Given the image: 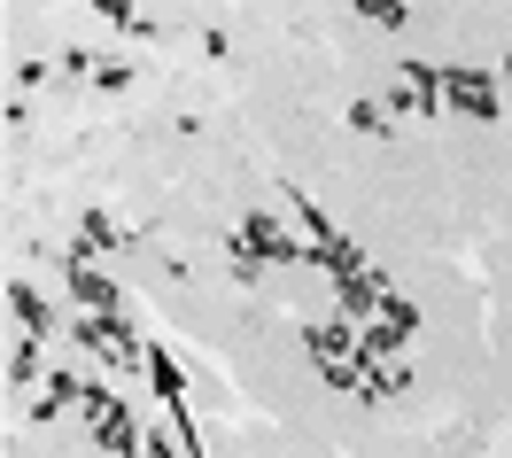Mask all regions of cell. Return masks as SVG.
<instances>
[{"label":"cell","instance_id":"1","mask_svg":"<svg viewBox=\"0 0 512 458\" xmlns=\"http://www.w3.org/2000/svg\"><path fill=\"white\" fill-rule=\"evenodd\" d=\"M435 78H443V101H450V109H474V117H489V109H497L489 78H474V70H435Z\"/></svg>","mask_w":512,"mask_h":458}]
</instances>
